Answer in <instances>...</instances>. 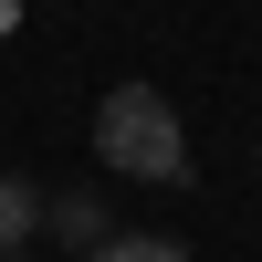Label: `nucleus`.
Returning <instances> with one entry per match:
<instances>
[{"label": "nucleus", "instance_id": "nucleus-3", "mask_svg": "<svg viewBox=\"0 0 262 262\" xmlns=\"http://www.w3.org/2000/svg\"><path fill=\"white\" fill-rule=\"evenodd\" d=\"M42 231V189L32 179H0V242H32Z\"/></svg>", "mask_w": 262, "mask_h": 262}, {"label": "nucleus", "instance_id": "nucleus-2", "mask_svg": "<svg viewBox=\"0 0 262 262\" xmlns=\"http://www.w3.org/2000/svg\"><path fill=\"white\" fill-rule=\"evenodd\" d=\"M42 231H53V242H84V252H95V242H116L105 200H84V189H74V200H42Z\"/></svg>", "mask_w": 262, "mask_h": 262}, {"label": "nucleus", "instance_id": "nucleus-6", "mask_svg": "<svg viewBox=\"0 0 262 262\" xmlns=\"http://www.w3.org/2000/svg\"><path fill=\"white\" fill-rule=\"evenodd\" d=\"M11 262H32V252H11Z\"/></svg>", "mask_w": 262, "mask_h": 262}, {"label": "nucleus", "instance_id": "nucleus-1", "mask_svg": "<svg viewBox=\"0 0 262 262\" xmlns=\"http://www.w3.org/2000/svg\"><path fill=\"white\" fill-rule=\"evenodd\" d=\"M95 158L116 168V179H189V137H179V105L158 95V84H116V95L95 105Z\"/></svg>", "mask_w": 262, "mask_h": 262}, {"label": "nucleus", "instance_id": "nucleus-5", "mask_svg": "<svg viewBox=\"0 0 262 262\" xmlns=\"http://www.w3.org/2000/svg\"><path fill=\"white\" fill-rule=\"evenodd\" d=\"M11 21H21V0H0V32H11Z\"/></svg>", "mask_w": 262, "mask_h": 262}, {"label": "nucleus", "instance_id": "nucleus-4", "mask_svg": "<svg viewBox=\"0 0 262 262\" xmlns=\"http://www.w3.org/2000/svg\"><path fill=\"white\" fill-rule=\"evenodd\" d=\"M84 262H189L179 242H158V231H116V242H95Z\"/></svg>", "mask_w": 262, "mask_h": 262}]
</instances>
